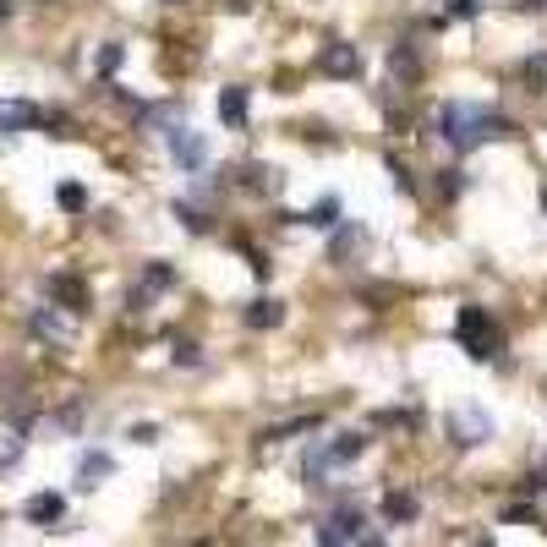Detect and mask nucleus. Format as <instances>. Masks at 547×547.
<instances>
[{
  "label": "nucleus",
  "instance_id": "obj_1",
  "mask_svg": "<svg viewBox=\"0 0 547 547\" xmlns=\"http://www.w3.org/2000/svg\"><path fill=\"white\" fill-rule=\"evenodd\" d=\"M438 137H444L455 154H471V148H482L487 137H520V126L509 121V115L487 110V104H444L438 110Z\"/></svg>",
  "mask_w": 547,
  "mask_h": 547
},
{
  "label": "nucleus",
  "instance_id": "obj_2",
  "mask_svg": "<svg viewBox=\"0 0 547 547\" xmlns=\"http://www.w3.org/2000/svg\"><path fill=\"white\" fill-rule=\"evenodd\" d=\"M455 340H460L465 356H476V362H493V356L504 351V334H498V323L487 307H460L455 312Z\"/></svg>",
  "mask_w": 547,
  "mask_h": 547
},
{
  "label": "nucleus",
  "instance_id": "obj_3",
  "mask_svg": "<svg viewBox=\"0 0 547 547\" xmlns=\"http://www.w3.org/2000/svg\"><path fill=\"white\" fill-rule=\"evenodd\" d=\"M444 438L455 449H476V444L493 438V416H487L482 405H455V411L444 416Z\"/></svg>",
  "mask_w": 547,
  "mask_h": 547
},
{
  "label": "nucleus",
  "instance_id": "obj_4",
  "mask_svg": "<svg viewBox=\"0 0 547 547\" xmlns=\"http://www.w3.org/2000/svg\"><path fill=\"white\" fill-rule=\"evenodd\" d=\"M165 148H170V159H176L186 176H197V170L208 165V137L192 132V126H170V132H165Z\"/></svg>",
  "mask_w": 547,
  "mask_h": 547
},
{
  "label": "nucleus",
  "instance_id": "obj_5",
  "mask_svg": "<svg viewBox=\"0 0 547 547\" xmlns=\"http://www.w3.org/2000/svg\"><path fill=\"white\" fill-rule=\"evenodd\" d=\"M318 72L334 77V83H356V77H362V50L345 44V39H329L318 50Z\"/></svg>",
  "mask_w": 547,
  "mask_h": 547
},
{
  "label": "nucleus",
  "instance_id": "obj_6",
  "mask_svg": "<svg viewBox=\"0 0 547 547\" xmlns=\"http://www.w3.org/2000/svg\"><path fill=\"white\" fill-rule=\"evenodd\" d=\"M170 285H176V269H170V263H148V269H143V285L132 290V312H143L148 301H154L159 290H170Z\"/></svg>",
  "mask_w": 547,
  "mask_h": 547
},
{
  "label": "nucleus",
  "instance_id": "obj_7",
  "mask_svg": "<svg viewBox=\"0 0 547 547\" xmlns=\"http://www.w3.org/2000/svg\"><path fill=\"white\" fill-rule=\"evenodd\" d=\"M22 515H28L33 526H61V520H66V498L61 493H33L28 504H22Z\"/></svg>",
  "mask_w": 547,
  "mask_h": 547
},
{
  "label": "nucleus",
  "instance_id": "obj_8",
  "mask_svg": "<svg viewBox=\"0 0 547 547\" xmlns=\"http://www.w3.org/2000/svg\"><path fill=\"white\" fill-rule=\"evenodd\" d=\"M39 121H44V110H33L22 99H0V132H33Z\"/></svg>",
  "mask_w": 547,
  "mask_h": 547
},
{
  "label": "nucleus",
  "instance_id": "obj_9",
  "mask_svg": "<svg viewBox=\"0 0 547 547\" xmlns=\"http://www.w3.org/2000/svg\"><path fill=\"white\" fill-rule=\"evenodd\" d=\"M50 296L61 301L66 312H83L88 307V285L77 274H50Z\"/></svg>",
  "mask_w": 547,
  "mask_h": 547
},
{
  "label": "nucleus",
  "instance_id": "obj_10",
  "mask_svg": "<svg viewBox=\"0 0 547 547\" xmlns=\"http://www.w3.org/2000/svg\"><path fill=\"white\" fill-rule=\"evenodd\" d=\"M367 444H372V433H367V427H351V433L329 438V444H323V449H329V460H334V465H351V460L362 455Z\"/></svg>",
  "mask_w": 547,
  "mask_h": 547
},
{
  "label": "nucleus",
  "instance_id": "obj_11",
  "mask_svg": "<svg viewBox=\"0 0 547 547\" xmlns=\"http://www.w3.org/2000/svg\"><path fill=\"white\" fill-rule=\"evenodd\" d=\"M104 476H115V460L104 455V449H88V455L77 460V487H99Z\"/></svg>",
  "mask_w": 547,
  "mask_h": 547
},
{
  "label": "nucleus",
  "instance_id": "obj_12",
  "mask_svg": "<svg viewBox=\"0 0 547 547\" xmlns=\"http://www.w3.org/2000/svg\"><path fill=\"white\" fill-rule=\"evenodd\" d=\"M33 334H39V340H50L55 351H66V345H72V323H61L50 307H44V312H33Z\"/></svg>",
  "mask_w": 547,
  "mask_h": 547
},
{
  "label": "nucleus",
  "instance_id": "obj_13",
  "mask_svg": "<svg viewBox=\"0 0 547 547\" xmlns=\"http://www.w3.org/2000/svg\"><path fill=\"white\" fill-rule=\"evenodd\" d=\"M318 422H323V416H290V422H274V427H263V444H279V438H296V433H318Z\"/></svg>",
  "mask_w": 547,
  "mask_h": 547
},
{
  "label": "nucleus",
  "instance_id": "obj_14",
  "mask_svg": "<svg viewBox=\"0 0 547 547\" xmlns=\"http://www.w3.org/2000/svg\"><path fill=\"white\" fill-rule=\"evenodd\" d=\"M329 471H334L329 449L312 444V449H307V460H301V482H307V487H323V482H329Z\"/></svg>",
  "mask_w": 547,
  "mask_h": 547
},
{
  "label": "nucleus",
  "instance_id": "obj_15",
  "mask_svg": "<svg viewBox=\"0 0 547 547\" xmlns=\"http://www.w3.org/2000/svg\"><path fill=\"white\" fill-rule=\"evenodd\" d=\"M367 247V230L362 225H345L340 236L329 241V263H351V252H362Z\"/></svg>",
  "mask_w": 547,
  "mask_h": 547
},
{
  "label": "nucleus",
  "instance_id": "obj_16",
  "mask_svg": "<svg viewBox=\"0 0 547 547\" xmlns=\"http://www.w3.org/2000/svg\"><path fill=\"white\" fill-rule=\"evenodd\" d=\"M279 318H285V301H279V296H258L247 307V329H274Z\"/></svg>",
  "mask_w": 547,
  "mask_h": 547
},
{
  "label": "nucleus",
  "instance_id": "obj_17",
  "mask_svg": "<svg viewBox=\"0 0 547 547\" xmlns=\"http://www.w3.org/2000/svg\"><path fill=\"white\" fill-rule=\"evenodd\" d=\"M219 121L236 126V132L247 126V88H225V93H219Z\"/></svg>",
  "mask_w": 547,
  "mask_h": 547
},
{
  "label": "nucleus",
  "instance_id": "obj_18",
  "mask_svg": "<svg viewBox=\"0 0 547 547\" xmlns=\"http://www.w3.org/2000/svg\"><path fill=\"white\" fill-rule=\"evenodd\" d=\"M416 515H422V504H416L411 493H389V498H383V520H389V526H411Z\"/></svg>",
  "mask_w": 547,
  "mask_h": 547
},
{
  "label": "nucleus",
  "instance_id": "obj_19",
  "mask_svg": "<svg viewBox=\"0 0 547 547\" xmlns=\"http://www.w3.org/2000/svg\"><path fill=\"white\" fill-rule=\"evenodd\" d=\"M241 186H252V192H279L285 186V176L269 165H241Z\"/></svg>",
  "mask_w": 547,
  "mask_h": 547
},
{
  "label": "nucleus",
  "instance_id": "obj_20",
  "mask_svg": "<svg viewBox=\"0 0 547 547\" xmlns=\"http://www.w3.org/2000/svg\"><path fill=\"white\" fill-rule=\"evenodd\" d=\"M307 225H318V230H334V225H340V197H318V203L307 208Z\"/></svg>",
  "mask_w": 547,
  "mask_h": 547
},
{
  "label": "nucleus",
  "instance_id": "obj_21",
  "mask_svg": "<svg viewBox=\"0 0 547 547\" xmlns=\"http://www.w3.org/2000/svg\"><path fill=\"white\" fill-rule=\"evenodd\" d=\"M389 72L400 77V83H416V77H422V61H416V50H394V55H389Z\"/></svg>",
  "mask_w": 547,
  "mask_h": 547
},
{
  "label": "nucleus",
  "instance_id": "obj_22",
  "mask_svg": "<svg viewBox=\"0 0 547 547\" xmlns=\"http://www.w3.org/2000/svg\"><path fill=\"white\" fill-rule=\"evenodd\" d=\"M22 444H28V438H22V427H6V433H0V471L22 460Z\"/></svg>",
  "mask_w": 547,
  "mask_h": 547
},
{
  "label": "nucleus",
  "instance_id": "obj_23",
  "mask_svg": "<svg viewBox=\"0 0 547 547\" xmlns=\"http://www.w3.org/2000/svg\"><path fill=\"white\" fill-rule=\"evenodd\" d=\"M55 197H61V208H66V214H83V208H88V192H83L77 181H66Z\"/></svg>",
  "mask_w": 547,
  "mask_h": 547
},
{
  "label": "nucleus",
  "instance_id": "obj_24",
  "mask_svg": "<svg viewBox=\"0 0 547 547\" xmlns=\"http://www.w3.org/2000/svg\"><path fill=\"white\" fill-rule=\"evenodd\" d=\"M526 83L537 88V93H547V50H542V55H531V61H526Z\"/></svg>",
  "mask_w": 547,
  "mask_h": 547
},
{
  "label": "nucleus",
  "instance_id": "obj_25",
  "mask_svg": "<svg viewBox=\"0 0 547 547\" xmlns=\"http://www.w3.org/2000/svg\"><path fill=\"white\" fill-rule=\"evenodd\" d=\"M176 219L186 230H208V214H203V208H192V203H176Z\"/></svg>",
  "mask_w": 547,
  "mask_h": 547
},
{
  "label": "nucleus",
  "instance_id": "obj_26",
  "mask_svg": "<svg viewBox=\"0 0 547 547\" xmlns=\"http://www.w3.org/2000/svg\"><path fill=\"white\" fill-rule=\"evenodd\" d=\"M121 55H126V50H121V44H104V50H99V72H104V77H110V72H115V66H121Z\"/></svg>",
  "mask_w": 547,
  "mask_h": 547
},
{
  "label": "nucleus",
  "instance_id": "obj_27",
  "mask_svg": "<svg viewBox=\"0 0 547 547\" xmlns=\"http://www.w3.org/2000/svg\"><path fill=\"white\" fill-rule=\"evenodd\" d=\"M203 356H197V345L192 340H176V367H197Z\"/></svg>",
  "mask_w": 547,
  "mask_h": 547
},
{
  "label": "nucleus",
  "instance_id": "obj_28",
  "mask_svg": "<svg viewBox=\"0 0 547 547\" xmlns=\"http://www.w3.org/2000/svg\"><path fill=\"white\" fill-rule=\"evenodd\" d=\"M318 547H351V542L334 531V520H323V526H318Z\"/></svg>",
  "mask_w": 547,
  "mask_h": 547
},
{
  "label": "nucleus",
  "instance_id": "obj_29",
  "mask_svg": "<svg viewBox=\"0 0 547 547\" xmlns=\"http://www.w3.org/2000/svg\"><path fill=\"white\" fill-rule=\"evenodd\" d=\"M154 438H159L154 422H137V427H132V444H154Z\"/></svg>",
  "mask_w": 547,
  "mask_h": 547
},
{
  "label": "nucleus",
  "instance_id": "obj_30",
  "mask_svg": "<svg viewBox=\"0 0 547 547\" xmlns=\"http://www.w3.org/2000/svg\"><path fill=\"white\" fill-rule=\"evenodd\" d=\"M476 6H482V0H449V11H455V17H476Z\"/></svg>",
  "mask_w": 547,
  "mask_h": 547
},
{
  "label": "nucleus",
  "instance_id": "obj_31",
  "mask_svg": "<svg viewBox=\"0 0 547 547\" xmlns=\"http://www.w3.org/2000/svg\"><path fill=\"white\" fill-rule=\"evenodd\" d=\"M438 186H444V192H449V197H455V192H460V186H465V181H460V170H444V181H438Z\"/></svg>",
  "mask_w": 547,
  "mask_h": 547
},
{
  "label": "nucleus",
  "instance_id": "obj_32",
  "mask_svg": "<svg viewBox=\"0 0 547 547\" xmlns=\"http://www.w3.org/2000/svg\"><path fill=\"white\" fill-rule=\"evenodd\" d=\"M526 493H547V471H531L526 476Z\"/></svg>",
  "mask_w": 547,
  "mask_h": 547
},
{
  "label": "nucleus",
  "instance_id": "obj_33",
  "mask_svg": "<svg viewBox=\"0 0 547 547\" xmlns=\"http://www.w3.org/2000/svg\"><path fill=\"white\" fill-rule=\"evenodd\" d=\"M356 547H389V542H383V537H378V531H372V526H367V531H362V537H356Z\"/></svg>",
  "mask_w": 547,
  "mask_h": 547
},
{
  "label": "nucleus",
  "instance_id": "obj_34",
  "mask_svg": "<svg viewBox=\"0 0 547 547\" xmlns=\"http://www.w3.org/2000/svg\"><path fill=\"white\" fill-rule=\"evenodd\" d=\"M547 6V0H520V11H542Z\"/></svg>",
  "mask_w": 547,
  "mask_h": 547
},
{
  "label": "nucleus",
  "instance_id": "obj_35",
  "mask_svg": "<svg viewBox=\"0 0 547 547\" xmlns=\"http://www.w3.org/2000/svg\"><path fill=\"white\" fill-rule=\"evenodd\" d=\"M11 6H17V0H0V22H6V17H11Z\"/></svg>",
  "mask_w": 547,
  "mask_h": 547
},
{
  "label": "nucleus",
  "instance_id": "obj_36",
  "mask_svg": "<svg viewBox=\"0 0 547 547\" xmlns=\"http://www.w3.org/2000/svg\"><path fill=\"white\" fill-rule=\"evenodd\" d=\"M542 208H547V186H542Z\"/></svg>",
  "mask_w": 547,
  "mask_h": 547
},
{
  "label": "nucleus",
  "instance_id": "obj_37",
  "mask_svg": "<svg viewBox=\"0 0 547 547\" xmlns=\"http://www.w3.org/2000/svg\"><path fill=\"white\" fill-rule=\"evenodd\" d=\"M165 6H181V0H165Z\"/></svg>",
  "mask_w": 547,
  "mask_h": 547
},
{
  "label": "nucleus",
  "instance_id": "obj_38",
  "mask_svg": "<svg viewBox=\"0 0 547 547\" xmlns=\"http://www.w3.org/2000/svg\"><path fill=\"white\" fill-rule=\"evenodd\" d=\"M476 547H493V542H476Z\"/></svg>",
  "mask_w": 547,
  "mask_h": 547
}]
</instances>
